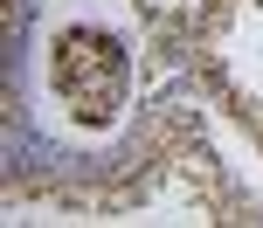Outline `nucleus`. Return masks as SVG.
<instances>
[{
    "label": "nucleus",
    "mask_w": 263,
    "mask_h": 228,
    "mask_svg": "<svg viewBox=\"0 0 263 228\" xmlns=\"http://www.w3.org/2000/svg\"><path fill=\"white\" fill-rule=\"evenodd\" d=\"M55 97L69 104V118L83 125H111L132 90V55L125 42L111 35V28H69L63 42H55Z\"/></svg>",
    "instance_id": "nucleus-1"
}]
</instances>
